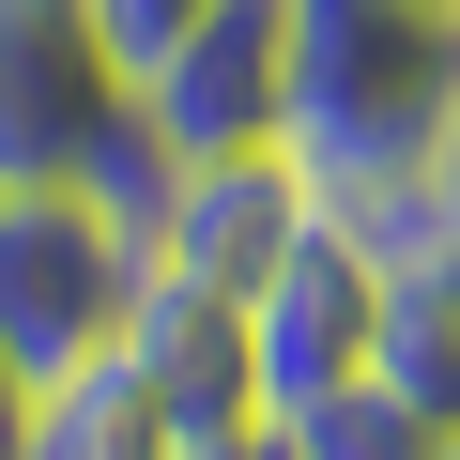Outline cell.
<instances>
[{
  "label": "cell",
  "instance_id": "cell-3",
  "mask_svg": "<svg viewBox=\"0 0 460 460\" xmlns=\"http://www.w3.org/2000/svg\"><path fill=\"white\" fill-rule=\"evenodd\" d=\"M368 338H384V246L323 199L277 246V277L246 292V384H261V414H307V399L368 384Z\"/></svg>",
  "mask_w": 460,
  "mask_h": 460
},
{
  "label": "cell",
  "instance_id": "cell-5",
  "mask_svg": "<svg viewBox=\"0 0 460 460\" xmlns=\"http://www.w3.org/2000/svg\"><path fill=\"white\" fill-rule=\"evenodd\" d=\"M169 154H277L292 138V0H199V31L138 77Z\"/></svg>",
  "mask_w": 460,
  "mask_h": 460
},
{
  "label": "cell",
  "instance_id": "cell-4",
  "mask_svg": "<svg viewBox=\"0 0 460 460\" xmlns=\"http://www.w3.org/2000/svg\"><path fill=\"white\" fill-rule=\"evenodd\" d=\"M123 108L138 77L108 62L93 0H0V184H77Z\"/></svg>",
  "mask_w": 460,
  "mask_h": 460
},
{
  "label": "cell",
  "instance_id": "cell-6",
  "mask_svg": "<svg viewBox=\"0 0 460 460\" xmlns=\"http://www.w3.org/2000/svg\"><path fill=\"white\" fill-rule=\"evenodd\" d=\"M307 215H323V199H307V169H292V154H184V169H169V215H154V277L246 307Z\"/></svg>",
  "mask_w": 460,
  "mask_h": 460
},
{
  "label": "cell",
  "instance_id": "cell-10",
  "mask_svg": "<svg viewBox=\"0 0 460 460\" xmlns=\"http://www.w3.org/2000/svg\"><path fill=\"white\" fill-rule=\"evenodd\" d=\"M292 445H307V460H429L445 429H414L384 384H338V399H307V414H292Z\"/></svg>",
  "mask_w": 460,
  "mask_h": 460
},
{
  "label": "cell",
  "instance_id": "cell-12",
  "mask_svg": "<svg viewBox=\"0 0 460 460\" xmlns=\"http://www.w3.org/2000/svg\"><path fill=\"white\" fill-rule=\"evenodd\" d=\"M154 460H307V445H292V414H215V429H169Z\"/></svg>",
  "mask_w": 460,
  "mask_h": 460
},
{
  "label": "cell",
  "instance_id": "cell-14",
  "mask_svg": "<svg viewBox=\"0 0 460 460\" xmlns=\"http://www.w3.org/2000/svg\"><path fill=\"white\" fill-rule=\"evenodd\" d=\"M0 460H31V384L0 368Z\"/></svg>",
  "mask_w": 460,
  "mask_h": 460
},
{
  "label": "cell",
  "instance_id": "cell-13",
  "mask_svg": "<svg viewBox=\"0 0 460 460\" xmlns=\"http://www.w3.org/2000/svg\"><path fill=\"white\" fill-rule=\"evenodd\" d=\"M399 230H445V246H460V123H445V154H429V184H414ZM368 246H384V230H368Z\"/></svg>",
  "mask_w": 460,
  "mask_h": 460
},
{
  "label": "cell",
  "instance_id": "cell-15",
  "mask_svg": "<svg viewBox=\"0 0 460 460\" xmlns=\"http://www.w3.org/2000/svg\"><path fill=\"white\" fill-rule=\"evenodd\" d=\"M429 460H460V429H445V445H429Z\"/></svg>",
  "mask_w": 460,
  "mask_h": 460
},
{
  "label": "cell",
  "instance_id": "cell-11",
  "mask_svg": "<svg viewBox=\"0 0 460 460\" xmlns=\"http://www.w3.org/2000/svg\"><path fill=\"white\" fill-rule=\"evenodd\" d=\"M93 31H108V62H123V77H154V62L199 31V0H93Z\"/></svg>",
  "mask_w": 460,
  "mask_h": 460
},
{
  "label": "cell",
  "instance_id": "cell-1",
  "mask_svg": "<svg viewBox=\"0 0 460 460\" xmlns=\"http://www.w3.org/2000/svg\"><path fill=\"white\" fill-rule=\"evenodd\" d=\"M460 123V0H292V169L353 230H399Z\"/></svg>",
  "mask_w": 460,
  "mask_h": 460
},
{
  "label": "cell",
  "instance_id": "cell-7",
  "mask_svg": "<svg viewBox=\"0 0 460 460\" xmlns=\"http://www.w3.org/2000/svg\"><path fill=\"white\" fill-rule=\"evenodd\" d=\"M108 353L138 368L154 429H215V414H261V384H246V307H230V292L138 277V307H123V338H108Z\"/></svg>",
  "mask_w": 460,
  "mask_h": 460
},
{
  "label": "cell",
  "instance_id": "cell-8",
  "mask_svg": "<svg viewBox=\"0 0 460 460\" xmlns=\"http://www.w3.org/2000/svg\"><path fill=\"white\" fill-rule=\"evenodd\" d=\"M368 384H384L414 429H460V246H445V230H384V338H368Z\"/></svg>",
  "mask_w": 460,
  "mask_h": 460
},
{
  "label": "cell",
  "instance_id": "cell-2",
  "mask_svg": "<svg viewBox=\"0 0 460 460\" xmlns=\"http://www.w3.org/2000/svg\"><path fill=\"white\" fill-rule=\"evenodd\" d=\"M138 246H123V215H93L77 184H0V368L16 384H62L123 338L138 307Z\"/></svg>",
  "mask_w": 460,
  "mask_h": 460
},
{
  "label": "cell",
  "instance_id": "cell-9",
  "mask_svg": "<svg viewBox=\"0 0 460 460\" xmlns=\"http://www.w3.org/2000/svg\"><path fill=\"white\" fill-rule=\"evenodd\" d=\"M169 429H154V399H138V368L123 353H93V368H62V384H31V460H154Z\"/></svg>",
  "mask_w": 460,
  "mask_h": 460
}]
</instances>
